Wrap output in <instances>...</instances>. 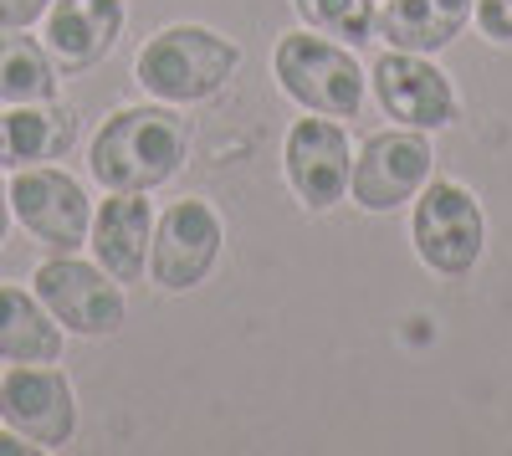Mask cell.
<instances>
[{"mask_svg": "<svg viewBox=\"0 0 512 456\" xmlns=\"http://www.w3.org/2000/svg\"><path fill=\"white\" fill-rule=\"evenodd\" d=\"M190 139H195V129L175 103L118 108L93 134L88 170L103 190H144L149 195L180 175V164L190 159Z\"/></svg>", "mask_w": 512, "mask_h": 456, "instance_id": "obj_1", "label": "cell"}, {"mask_svg": "<svg viewBox=\"0 0 512 456\" xmlns=\"http://www.w3.org/2000/svg\"><path fill=\"white\" fill-rule=\"evenodd\" d=\"M241 67V47L231 36L210 31V26H164L154 31L139 57H134V82L154 98V103H175V108H190V103H205L216 98L226 82L236 77Z\"/></svg>", "mask_w": 512, "mask_h": 456, "instance_id": "obj_2", "label": "cell"}, {"mask_svg": "<svg viewBox=\"0 0 512 456\" xmlns=\"http://www.w3.org/2000/svg\"><path fill=\"white\" fill-rule=\"evenodd\" d=\"M272 72L282 82V93L308 113L354 118L364 103V67L354 47L323 31H287L272 52Z\"/></svg>", "mask_w": 512, "mask_h": 456, "instance_id": "obj_3", "label": "cell"}, {"mask_svg": "<svg viewBox=\"0 0 512 456\" xmlns=\"http://www.w3.org/2000/svg\"><path fill=\"white\" fill-rule=\"evenodd\" d=\"M410 241L415 257L441 272V277H466L482 252H487V216L482 200L466 190L461 180H425L415 195V216H410Z\"/></svg>", "mask_w": 512, "mask_h": 456, "instance_id": "obj_4", "label": "cell"}, {"mask_svg": "<svg viewBox=\"0 0 512 456\" xmlns=\"http://www.w3.org/2000/svg\"><path fill=\"white\" fill-rule=\"evenodd\" d=\"M36 298L47 303V313L62 323V334L77 339H113L123 318H128V298L123 282H113L98 262H82L72 252H57L36 267Z\"/></svg>", "mask_w": 512, "mask_h": 456, "instance_id": "obj_5", "label": "cell"}, {"mask_svg": "<svg viewBox=\"0 0 512 456\" xmlns=\"http://www.w3.org/2000/svg\"><path fill=\"white\" fill-rule=\"evenodd\" d=\"M436 175V144L425 129H379L364 139V149L354 154V175H349V195L359 211L384 216L400 211L405 200H415L425 190V180Z\"/></svg>", "mask_w": 512, "mask_h": 456, "instance_id": "obj_6", "label": "cell"}, {"mask_svg": "<svg viewBox=\"0 0 512 456\" xmlns=\"http://www.w3.org/2000/svg\"><path fill=\"white\" fill-rule=\"evenodd\" d=\"M226 246V221L210 200L185 195L164 216H154V241H149V277L164 293H190L200 287L221 262Z\"/></svg>", "mask_w": 512, "mask_h": 456, "instance_id": "obj_7", "label": "cell"}, {"mask_svg": "<svg viewBox=\"0 0 512 456\" xmlns=\"http://www.w3.org/2000/svg\"><path fill=\"white\" fill-rule=\"evenodd\" d=\"M0 421L41 451L77 436V395L57 364H11L0 380Z\"/></svg>", "mask_w": 512, "mask_h": 456, "instance_id": "obj_8", "label": "cell"}, {"mask_svg": "<svg viewBox=\"0 0 512 456\" xmlns=\"http://www.w3.org/2000/svg\"><path fill=\"white\" fill-rule=\"evenodd\" d=\"M282 170L292 195L308 205V211H333L338 200L349 195V175H354V144L338 129V118H297L287 129L282 144Z\"/></svg>", "mask_w": 512, "mask_h": 456, "instance_id": "obj_9", "label": "cell"}, {"mask_svg": "<svg viewBox=\"0 0 512 456\" xmlns=\"http://www.w3.org/2000/svg\"><path fill=\"white\" fill-rule=\"evenodd\" d=\"M11 211L41 246H52V252H77V246H88V226H93L88 190H82L67 170H57V164L16 170Z\"/></svg>", "mask_w": 512, "mask_h": 456, "instance_id": "obj_10", "label": "cell"}, {"mask_svg": "<svg viewBox=\"0 0 512 456\" xmlns=\"http://www.w3.org/2000/svg\"><path fill=\"white\" fill-rule=\"evenodd\" d=\"M374 82V98L379 108L390 113L395 123H405V129H425V134H441L456 123V88L451 77L420 52H384L369 72Z\"/></svg>", "mask_w": 512, "mask_h": 456, "instance_id": "obj_11", "label": "cell"}, {"mask_svg": "<svg viewBox=\"0 0 512 456\" xmlns=\"http://www.w3.org/2000/svg\"><path fill=\"white\" fill-rule=\"evenodd\" d=\"M149 241H154V211L144 190H108V200L93 211V226H88L93 262L113 282H144Z\"/></svg>", "mask_w": 512, "mask_h": 456, "instance_id": "obj_12", "label": "cell"}, {"mask_svg": "<svg viewBox=\"0 0 512 456\" xmlns=\"http://www.w3.org/2000/svg\"><path fill=\"white\" fill-rule=\"evenodd\" d=\"M123 0H52L47 6V52L57 72L98 67L123 36Z\"/></svg>", "mask_w": 512, "mask_h": 456, "instance_id": "obj_13", "label": "cell"}, {"mask_svg": "<svg viewBox=\"0 0 512 456\" xmlns=\"http://www.w3.org/2000/svg\"><path fill=\"white\" fill-rule=\"evenodd\" d=\"M477 0H379L374 11V36L390 41L395 52H420L436 57L466 31Z\"/></svg>", "mask_w": 512, "mask_h": 456, "instance_id": "obj_14", "label": "cell"}, {"mask_svg": "<svg viewBox=\"0 0 512 456\" xmlns=\"http://www.w3.org/2000/svg\"><path fill=\"white\" fill-rule=\"evenodd\" d=\"M77 139V113L57 98L47 103H11L0 118V170H31V164H52Z\"/></svg>", "mask_w": 512, "mask_h": 456, "instance_id": "obj_15", "label": "cell"}, {"mask_svg": "<svg viewBox=\"0 0 512 456\" xmlns=\"http://www.w3.org/2000/svg\"><path fill=\"white\" fill-rule=\"evenodd\" d=\"M0 359L6 364H57L62 359V323L47 313L36 293L0 282Z\"/></svg>", "mask_w": 512, "mask_h": 456, "instance_id": "obj_16", "label": "cell"}, {"mask_svg": "<svg viewBox=\"0 0 512 456\" xmlns=\"http://www.w3.org/2000/svg\"><path fill=\"white\" fill-rule=\"evenodd\" d=\"M57 62L47 41L26 31H0V103H47L57 98Z\"/></svg>", "mask_w": 512, "mask_h": 456, "instance_id": "obj_17", "label": "cell"}, {"mask_svg": "<svg viewBox=\"0 0 512 456\" xmlns=\"http://www.w3.org/2000/svg\"><path fill=\"white\" fill-rule=\"evenodd\" d=\"M292 11L303 16L308 31H323L344 47L374 36V0H292Z\"/></svg>", "mask_w": 512, "mask_h": 456, "instance_id": "obj_18", "label": "cell"}, {"mask_svg": "<svg viewBox=\"0 0 512 456\" xmlns=\"http://www.w3.org/2000/svg\"><path fill=\"white\" fill-rule=\"evenodd\" d=\"M477 26L487 41H497V47H512V0H477L472 6Z\"/></svg>", "mask_w": 512, "mask_h": 456, "instance_id": "obj_19", "label": "cell"}, {"mask_svg": "<svg viewBox=\"0 0 512 456\" xmlns=\"http://www.w3.org/2000/svg\"><path fill=\"white\" fill-rule=\"evenodd\" d=\"M52 0H0V31H26L31 21L47 16Z\"/></svg>", "mask_w": 512, "mask_h": 456, "instance_id": "obj_20", "label": "cell"}, {"mask_svg": "<svg viewBox=\"0 0 512 456\" xmlns=\"http://www.w3.org/2000/svg\"><path fill=\"white\" fill-rule=\"evenodd\" d=\"M31 451H41V446H31V441H26V436H16L11 426L0 431V456H31Z\"/></svg>", "mask_w": 512, "mask_h": 456, "instance_id": "obj_21", "label": "cell"}, {"mask_svg": "<svg viewBox=\"0 0 512 456\" xmlns=\"http://www.w3.org/2000/svg\"><path fill=\"white\" fill-rule=\"evenodd\" d=\"M6 231H11V185L0 180V246H6Z\"/></svg>", "mask_w": 512, "mask_h": 456, "instance_id": "obj_22", "label": "cell"}]
</instances>
